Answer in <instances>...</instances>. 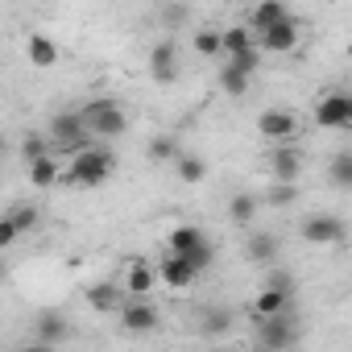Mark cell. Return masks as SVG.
Wrapping results in <instances>:
<instances>
[{
  "label": "cell",
  "mask_w": 352,
  "mask_h": 352,
  "mask_svg": "<svg viewBox=\"0 0 352 352\" xmlns=\"http://www.w3.org/2000/svg\"><path fill=\"white\" fill-rule=\"evenodd\" d=\"M344 220L340 216H311L302 220V241L307 245H340L344 241Z\"/></svg>",
  "instance_id": "obj_8"
},
{
  "label": "cell",
  "mask_w": 352,
  "mask_h": 352,
  "mask_svg": "<svg viewBox=\"0 0 352 352\" xmlns=\"http://www.w3.org/2000/svg\"><path fill=\"white\" fill-rule=\"evenodd\" d=\"M315 120H319V129H352V96L348 91H327L315 104Z\"/></svg>",
  "instance_id": "obj_4"
},
{
  "label": "cell",
  "mask_w": 352,
  "mask_h": 352,
  "mask_svg": "<svg viewBox=\"0 0 352 352\" xmlns=\"http://www.w3.org/2000/svg\"><path fill=\"white\" fill-rule=\"evenodd\" d=\"M290 294L294 286H265L257 298H253V319H274V315H290Z\"/></svg>",
  "instance_id": "obj_9"
},
{
  "label": "cell",
  "mask_w": 352,
  "mask_h": 352,
  "mask_svg": "<svg viewBox=\"0 0 352 352\" xmlns=\"http://www.w3.org/2000/svg\"><path fill=\"white\" fill-rule=\"evenodd\" d=\"M286 17H290V9H286V5H274V0H270V5H253V9H249V25H245V30H249L253 38H261L265 30H274V25H278V21H286Z\"/></svg>",
  "instance_id": "obj_15"
},
{
  "label": "cell",
  "mask_w": 352,
  "mask_h": 352,
  "mask_svg": "<svg viewBox=\"0 0 352 352\" xmlns=\"http://www.w3.org/2000/svg\"><path fill=\"white\" fill-rule=\"evenodd\" d=\"M9 216V224L17 228V236L21 232H34V224H38V208H30V204H17L13 212H5Z\"/></svg>",
  "instance_id": "obj_26"
},
{
  "label": "cell",
  "mask_w": 352,
  "mask_h": 352,
  "mask_svg": "<svg viewBox=\"0 0 352 352\" xmlns=\"http://www.w3.org/2000/svg\"><path fill=\"white\" fill-rule=\"evenodd\" d=\"M17 352H58V348H50V344H38V340H30V344H21Z\"/></svg>",
  "instance_id": "obj_36"
},
{
  "label": "cell",
  "mask_w": 352,
  "mask_h": 352,
  "mask_svg": "<svg viewBox=\"0 0 352 352\" xmlns=\"http://www.w3.org/2000/svg\"><path fill=\"white\" fill-rule=\"evenodd\" d=\"M257 323V344L265 352H286L294 344V323L290 315H274V319H253Z\"/></svg>",
  "instance_id": "obj_7"
},
{
  "label": "cell",
  "mask_w": 352,
  "mask_h": 352,
  "mask_svg": "<svg viewBox=\"0 0 352 352\" xmlns=\"http://www.w3.org/2000/svg\"><path fill=\"white\" fill-rule=\"evenodd\" d=\"M25 54H30L34 67H54V63H58V46H54L46 34H30V38H25Z\"/></svg>",
  "instance_id": "obj_19"
},
{
  "label": "cell",
  "mask_w": 352,
  "mask_h": 352,
  "mask_svg": "<svg viewBox=\"0 0 352 352\" xmlns=\"http://www.w3.org/2000/svg\"><path fill=\"white\" fill-rule=\"evenodd\" d=\"M228 327H232V315L220 311V307H208L204 319H199V331H204V336H224Z\"/></svg>",
  "instance_id": "obj_25"
},
{
  "label": "cell",
  "mask_w": 352,
  "mask_h": 352,
  "mask_svg": "<svg viewBox=\"0 0 352 352\" xmlns=\"http://www.w3.org/2000/svg\"><path fill=\"white\" fill-rule=\"evenodd\" d=\"M67 336H71V323H67V315H63V311H42V315L34 319V340H38V344L58 348Z\"/></svg>",
  "instance_id": "obj_10"
},
{
  "label": "cell",
  "mask_w": 352,
  "mask_h": 352,
  "mask_svg": "<svg viewBox=\"0 0 352 352\" xmlns=\"http://www.w3.org/2000/svg\"><path fill=\"white\" fill-rule=\"evenodd\" d=\"M298 170H302V157H298V149H290V145H278V149L270 153V174H274V183H294V179H298Z\"/></svg>",
  "instance_id": "obj_14"
},
{
  "label": "cell",
  "mask_w": 352,
  "mask_h": 352,
  "mask_svg": "<svg viewBox=\"0 0 352 352\" xmlns=\"http://www.w3.org/2000/svg\"><path fill=\"white\" fill-rule=\"evenodd\" d=\"M116 315H120V327H124L129 336H149V331H157V323H162L157 307L145 302V298H124Z\"/></svg>",
  "instance_id": "obj_3"
},
{
  "label": "cell",
  "mask_w": 352,
  "mask_h": 352,
  "mask_svg": "<svg viewBox=\"0 0 352 352\" xmlns=\"http://www.w3.org/2000/svg\"><path fill=\"white\" fill-rule=\"evenodd\" d=\"M249 257H253V265H270L278 257V241L270 232H253L249 236Z\"/></svg>",
  "instance_id": "obj_23"
},
{
  "label": "cell",
  "mask_w": 352,
  "mask_h": 352,
  "mask_svg": "<svg viewBox=\"0 0 352 352\" xmlns=\"http://www.w3.org/2000/svg\"><path fill=\"white\" fill-rule=\"evenodd\" d=\"M179 261L199 278V274H208V270H212V261H216V245H212V241H204L199 249H191V253H187V257H179Z\"/></svg>",
  "instance_id": "obj_24"
},
{
  "label": "cell",
  "mask_w": 352,
  "mask_h": 352,
  "mask_svg": "<svg viewBox=\"0 0 352 352\" xmlns=\"http://www.w3.org/2000/svg\"><path fill=\"white\" fill-rule=\"evenodd\" d=\"M153 286H157V270H153L145 257H133V261L124 265L120 294H124V298H149V294H153Z\"/></svg>",
  "instance_id": "obj_6"
},
{
  "label": "cell",
  "mask_w": 352,
  "mask_h": 352,
  "mask_svg": "<svg viewBox=\"0 0 352 352\" xmlns=\"http://www.w3.org/2000/svg\"><path fill=\"white\" fill-rule=\"evenodd\" d=\"M245 50H253V34H249L245 25H232V30L220 34V54H224V58H236V54H245Z\"/></svg>",
  "instance_id": "obj_20"
},
{
  "label": "cell",
  "mask_w": 352,
  "mask_h": 352,
  "mask_svg": "<svg viewBox=\"0 0 352 352\" xmlns=\"http://www.w3.org/2000/svg\"><path fill=\"white\" fill-rule=\"evenodd\" d=\"M162 17H166V25H183L187 21V9L183 5H170V9H162Z\"/></svg>",
  "instance_id": "obj_35"
},
{
  "label": "cell",
  "mask_w": 352,
  "mask_h": 352,
  "mask_svg": "<svg viewBox=\"0 0 352 352\" xmlns=\"http://www.w3.org/2000/svg\"><path fill=\"white\" fill-rule=\"evenodd\" d=\"M0 282H5V261H0Z\"/></svg>",
  "instance_id": "obj_37"
},
{
  "label": "cell",
  "mask_w": 352,
  "mask_h": 352,
  "mask_svg": "<svg viewBox=\"0 0 352 352\" xmlns=\"http://www.w3.org/2000/svg\"><path fill=\"white\" fill-rule=\"evenodd\" d=\"M195 54L199 58H220V30H199L195 34Z\"/></svg>",
  "instance_id": "obj_27"
},
{
  "label": "cell",
  "mask_w": 352,
  "mask_h": 352,
  "mask_svg": "<svg viewBox=\"0 0 352 352\" xmlns=\"http://www.w3.org/2000/svg\"><path fill=\"white\" fill-rule=\"evenodd\" d=\"M265 199H270V204H274V208H290V204H294V199H298V187H294V183H274V187H270V195H265Z\"/></svg>",
  "instance_id": "obj_31"
},
{
  "label": "cell",
  "mask_w": 352,
  "mask_h": 352,
  "mask_svg": "<svg viewBox=\"0 0 352 352\" xmlns=\"http://www.w3.org/2000/svg\"><path fill=\"white\" fill-rule=\"evenodd\" d=\"M120 282H96V286H87V302H91V311H120Z\"/></svg>",
  "instance_id": "obj_17"
},
{
  "label": "cell",
  "mask_w": 352,
  "mask_h": 352,
  "mask_svg": "<svg viewBox=\"0 0 352 352\" xmlns=\"http://www.w3.org/2000/svg\"><path fill=\"white\" fill-rule=\"evenodd\" d=\"M228 67H232L236 75H245V79H253V75H257V67H261V50L253 46V50H245V54H236V58H228Z\"/></svg>",
  "instance_id": "obj_28"
},
{
  "label": "cell",
  "mask_w": 352,
  "mask_h": 352,
  "mask_svg": "<svg viewBox=\"0 0 352 352\" xmlns=\"http://www.w3.org/2000/svg\"><path fill=\"white\" fill-rule=\"evenodd\" d=\"M220 87H224L232 100H241V96L249 91V79H245V75H236L232 67H220Z\"/></svg>",
  "instance_id": "obj_29"
},
{
  "label": "cell",
  "mask_w": 352,
  "mask_h": 352,
  "mask_svg": "<svg viewBox=\"0 0 352 352\" xmlns=\"http://www.w3.org/2000/svg\"><path fill=\"white\" fill-rule=\"evenodd\" d=\"M153 270H157V282L170 286V290H191L195 286V274L179 257H162V261H153Z\"/></svg>",
  "instance_id": "obj_13"
},
{
  "label": "cell",
  "mask_w": 352,
  "mask_h": 352,
  "mask_svg": "<svg viewBox=\"0 0 352 352\" xmlns=\"http://www.w3.org/2000/svg\"><path fill=\"white\" fill-rule=\"evenodd\" d=\"M257 42H261V50H270V54H290V50L298 46V21L286 17V21H278L274 30H265Z\"/></svg>",
  "instance_id": "obj_11"
},
{
  "label": "cell",
  "mask_w": 352,
  "mask_h": 352,
  "mask_svg": "<svg viewBox=\"0 0 352 352\" xmlns=\"http://www.w3.org/2000/svg\"><path fill=\"white\" fill-rule=\"evenodd\" d=\"M0 153H5V133H0Z\"/></svg>",
  "instance_id": "obj_38"
},
{
  "label": "cell",
  "mask_w": 352,
  "mask_h": 352,
  "mask_svg": "<svg viewBox=\"0 0 352 352\" xmlns=\"http://www.w3.org/2000/svg\"><path fill=\"white\" fill-rule=\"evenodd\" d=\"M257 133L265 141H274V145H290L298 137V116L286 112V108H270V112L257 116Z\"/></svg>",
  "instance_id": "obj_5"
},
{
  "label": "cell",
  "mask_w": 352,
  "mask_h": 352,
  "mask_svg": "<svg viewBox=\"0 0 352 352\" xmlns=\"http://www.w3.org/2000/svg\"><path fill=\"white\" fill-rule=\"evenodd\" d=\"M13 241H17V228L9 224V216H0V249H9Z\"/></svg>",
  "instance_id": "obj_34"
},
{
  "label": "cell",
  "mask_w": 352,
  "mask_h": 352,
  "mask_svg": "<svg viewBox=\"0 0 352 352\" xmlns=\"http://www.w3.org/2000/svg\"><path fill=\"white\" fill-rule=\"evenodd\" d=\"M58 179H63V166H58V157H54V153H46V157L30 162V183H34L38 191H50Z\"/></svg>",
  "instance_id": "obj_16"
},
{
  "label": "cell",
  "mask_w": 352,
  "mask_h": 352,
  "mask_svg": "<svg viewBox=\"0 0 352 352\" xmlns=\"http://www.w3.org/2000/svg\"><path fill=\"white\" fill-rule=\"evenodd\" d=\"M174 174H179V183H204V174H208V162L195 157V153H179L174 157Z\"/></svg>",
  "instance_id": "obj_21"
},
{
  "label": "cell",
  "mask_w": 352,
  "mask_h": 352,
  "mask_svg": "<svg viewBox=\"0 0 352 352\" xmlns=\"http://www.w3.org/2000/svg\"><path fill=\"white\" fill-rule=\"evenodd\" d=\"M174 157H179V149H174L170 137H153L149 141V162H174Z\"/></svg>",
  "instance_id": "obj_32"
},
{
  "label": "cell",
  "mask_w": 352,
  "mask_h": 352,
  "mask_svg": "<svg viewBox=\"0 0 352 352\" xmlns=\"http://www.w3.org/2000/svg\"><path fill=\"white\" fill-rule=\"evenodd\" d=\"M331 183L336 187H352V153H336L331 157Z\"/></svg>",
  "instance_id": "obj_30"
},
{
  "label": "cell",
  "mask_w": 352,
  "mask_h": 352,
  "mask_svg": "<svg viewBox=\"0 0 352 352\" xmlns=\"http://www.w3.org/2000/svg\"><path fill=\"white\" fill-rule=\"evenodd\" d=\"M112 166H116V157H112V149H104V145H87V149H79L75 157H71V170H67V179L75 183V187H100L108 174H112Z\"/></svg>",
  "instance_id": "obj_1"
},
{
  "label": "cell",
  "mask_w": 352,
  "mask_h": 352,
  "mask_svg": "<svg viewBox=\"0 0 352 352\" xmlns=\"http://www.w3.org/2000/svg\"><path fill=\"white\" fill-rule=\"evenodd\" d=\"M79 116H83V124H87V137H120L124 129H129V116L112 104V100H91L87 108H79Z\"/></svg>",
  "instance_id": "obj_2"
},
{
  "label": "cell",
  "mask_w": 352,
  "mask_h": 352,
  "mask_svg": "<svg viewBox=\"0 0 352 352\" xmlns=\"http://www.w3.org/2000/svg\"><path fill=\"white\" fill-rule=\"evenodd\" d=\"M21 153H25V166H30V162H38V157H46V153H50V141H46V137H25Z\"/></svg>",
  "instance_id": "obj_33"
},
{
  "label": "cell",
  "mask_w": 352,
  "mask_h": 352,
  "mask_svg": "<svg viewBox=\"0 0 352 352\" xmlns=\"http://www.w3.org/2000/svg\"><path fill=\"white\" fill-rule=\"evenodd\" d=\"M228 216H232V224L249 228V224L257 220V199H253V195H245V191H236V195L228 199Z\"/></svg>",
  "instance_id": "obj_22"
},
{
  "label": "cell",
  "mask_w": 352,
  "mask_h": 352,
  "mask_svg": "<svg viewBox=\"0 0 352 352\" xmlns=\"http://www.w3.org/2000/svg\"><path fill=\"white\" fill-rule=\"evenodd\" d=\"M179 50H174V42H157L153 50H149V75L157 79V83H174V75H179Z\"/></svg>",
  "instance_id": "obj_12"
},
{
  "label": "cell",
  "mask_w": 352,
  "mask_h": 352,
  "mask_svg": "<svg viewBox=\"0 0 352 352\" xmlns=\"http://www.w3.org/2000/svg\"><path fill=\"white\" fill-rule=\"evenodd\" d=\"M208 236H204V228H195V224H179L170 232V257H187L191 249H199Z\"/></svg>",
  "instance_id": "obj_18"
}]
</instances>
